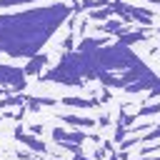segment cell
<instances>
[{"instance_id": "cell-10", "label": "cell", "mask_w": 160, "mask_h": 160, "mask_svg": "<svg viewBox=\"0 0 160 160\" xmlns=\"http://www.w3.org/2000/svg\"><path fill=\"white\" fill-rule=\"evenodd\" d=\"M115 12H112V8L110 5H105V8H95L90 15H88V20L90 22H105V20H110Z\"/></svg>"}, {"instance_id": "cell-1", "label": "cell", "mask_w": 160, "mask_h": 160, "mask_svg": "<svg viewBox=\"0 0 160 160\" xmlns=\"http://www.w3.org/2000/svg\"><path fill=\"white\" fill-rule=\"evenodd\" d=\"M75 10L78 5L50 2L22 12H0V52L18 60L38 55Z\"/></svg>"}, {"instance_id": "cell-4", "label": "cell", "mask_w": 160, "mask_h": 160, "mask_svg": "<svg viewBox=\"0 0 160 160\" xmlns=\"http://www.w3.org/2000/svg\"><path fill=\"white\" fill-rule=\"evenodd\" d=\"M15 140H18V142H22L25 148H30V150H32V152H38V155H45V152H48V145H45L35 132H30V130L18 128V130H15Z\"/></svg>"}, {"instance_id": "cell-3", "label": "cell", "mask_w": 160, "mask_h": 160, "mask_svg": "<svg viewBox=\"0 0 160 160\" xmlns=\"http://www.w3.org/2000/svg\"><path fill=\"white\" fill-rule=\"evenodd\" d=\"M0 85H5V88H12V92H22V90H25V85H28L25 68H18V65L0 62Z\"/></svg>"}, {"instance_id": "cell-12", "label": "cell", "mask_w": 160, "mask_h": 160, "mask_svg": "<svg viewBox=\"0 0 160 160\" xmlns=\"http://www.w3.org/2000/svg\"><path fill=\"white\" fill-rule=\"evenodd\" d=\"M25 102H28L25 95H8V98L0 100V108H20V105H25Z\"/></svg>"}, {"instance_id": "cell-8", "label": "cell", "mask_w": 160, "mask_h": 160, "mask_svg": "<svg viewBox=\"0 0 160 160\" xmlns=\"http://www.w3.org/2000/svg\"><path fill=\"white\" fill-rule=\"evenodd\" d=\"M128 28H132V25H128V22H122V20L118 22L115 18H110V20H105V22H100V30H102V32H108V35H118V38H120L122 32H128Z\"/></svg>"}, {"instance_id": "cell-11", "label": "cell", "mask_w": 160, "mask_h": 160, "mask_svg": "<svg viewBox=\"0 0 160 160\" xmlns=\"http://www.w3.org/2000/svg\"><path fill=\"white\" fill-rule=\"evenodd\" d=\"M62 105H68V108H92V105H98V100H90V98H65Z\"/></svg>"}, {"instance_id": "cell-5", "label": "cell", "mask_w": 160, "mask_h": 160, "mask_svg": "<svg viewBox=\"0 0 160 160\" xmlns=\"http://www.w3.org/2000/svg\"><path fill=\"white\" fill-rule=\"evenodd\" d=\"M88 138H90V132H85L82 128L80 130H62V128L52 130V140L55 142H78V145H82Z\"/></svg>"}, {"instance_id": "cell-7", "label": "cell", "mask_w": 160, "mask_h": 160, "mask_svg": "<svg viewBox=\"0 0 160 160\" xmlns=\"http://www.w3.org/2000/svg\"><path fill=\"white\" fill-rule=\"evenodd\" d=\"M152 38V30L150 28H138V30H132V32H122L120 38H118V42H122V45H132V42H145V40H150Z\"/></svg>"}, {"instance_id": "cell-9", "label": "cell", "mask_w": 160, "mask_h": 160, "mask_svg": "<svg viewBox=\"0 0 160 160\" xmlns=\"http://www.w3.org/2000/svg\"><path fill=\"white\" fill-rule=\"evenodd\" d=\"M60 120L68 122V125H72V128H82V130H88V128L95 125V120H90V118H80V115H60Z\"/></svg>"}, {"instance_id": "cell-6", "label": "cell", "mask_w": 160, "mask_h": 160, "mask_svg": "<svg viewBox=\"0 0 160 160\" xmlns=\"http://www.w3.org/2000/svg\"><path fill=\"white\" fill-rule=\"evenodd\" d=\"M45 65H48V55H45V52H38V55L28 58V62H25V75H28V78H40Z\"/></svg>"}, {"instance_id": "cell-2", "label": "cell", "mask_w": 160, "mask_h": 160, "mask_svg": "<svg viewBox=\"0 0 160 160\" xmlns=\"http://www.w3.org/2000/svg\"><path fill=\"white\" fill-rule=\"evenodd\" d=\"M92 60L98 65L100 72H122L138 62H142L132 50L130 45H122V42H112V45H100L98 50H92Z\"/></svg>"}, {"instance_id": "cell-13", "label": "cell", "mask_w": 160, "mask_h": 160, "mask_svg": "<svg viewBox=\"0 0 160 160\" xmlns=\"http://www.w3.org/2000/svg\"><path fill=\"white\" fill-rule=\"evenodd\" d=\"M32 2H48V0H0V10H5V8H22V5H32Z\"/></svg>"}]
</instances>
